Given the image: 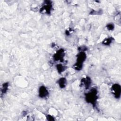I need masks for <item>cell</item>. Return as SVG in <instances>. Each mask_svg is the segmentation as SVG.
Listing matches in <instances>:
<instances>
[{"label": "cell", "mask_w": 121, "mask_h": 121, "mask_svg": "<svg viewBox=\"0 0 121 121\" xmlns=\"http://www.w3.org/2000/svg\"><path fill=\"white\" fill-rule=\"evenodd\" d=\"M57 83L60 88H64L67 85V79L64 77H61L58 80Z\"/></svg>", "instance_id": "ba28073f"}, {"label": "cell", "mask_w": 121, "mask_h": 121, "mask_svg": "<svg viewBox=\"0 0 121 121\" xmlns=\"http://www.w3.org/2000/svg\"><path fill=\"white\" fill-rule=\"evenodd\" d=\"M112 94L116 99H119L121 97V86L117 83L114 84L111 87Z\"/></svg>", "instance_id": "277c9868"}, {"label": "cell", "mask_w": 121, "mask_h": 121, "mask_svg": "<svg viewBox=\"0 0 121 121\" xmlns=\"http://www.w3.org/2000/svg\"><path fill=\"white\" fill-rule=\"evenodd\" d=\"M52 10V2L50 0H46L43 2L42 6L40 9V12L42 14L50 15Z\"/></svg>", "instance_id": "7a4b0ae2"}, {"label": "cell", "mask_w": 121, "mask_h": 121, "mask_svg": "<svg viewBox=\"0 0 121 121\" xmlns=\"http://www.w3.org/2000/svg\"><path fill=\"white\" fill-rule=\"evenodd\" d=\"M65 55V50L63 49H60L53 55L52 57L54 61L63 62Z\"/></svg>", "instance_id": "3957f363"}, {"label": "cell", "mask_w": 121, "mask_h": 121, "mask_svg": "<svg viewBox=\"0 0 121 121\" xmlns=\"http://www.w3.org/2000/svg\"><path fill=\"white\" fill-rule=\"evenodd\" d=\"M86 54L85 52L79 51L76 56V62L83 64L86 59Z\"/></svg>", "instance_id": "8992f818"}, {"label": "cell", "mask_w": 121, "mask_h": 121, "mask_svg": "<svg viewBox=\"0 0 121 121\" xmlns=\"http://www.w3.org/2000/svg\"><path fill=\"white\" fill-rule=\"evenodd\" d=\"M49 95L47 88L44 86H41L38 89V96L41 98H45Z\"/></svg>", "instance_id": "5b68a950"}, {"label": "cell", "mask_w": 121, "mask_h": 121, "mask_svg": "<svg viewBox=\"0 0 121 121\" xmlns=\"http://www.w3.org/2000/svg\"><path fill=\"white\" fill-rule=\"evenodd\" d=\"M83 66V64H80V63H78V62H76L75 63H74L73 64L72 67L76 70L79 71V70H80L82 69Z\"/></svg>", "instance_id": "8fae6325"}, {"label": "cell", "mask_w": 121, "mask_h": 121, "mask_svg": "<svg viewBox=\"0 0 121 121\" xmlns=\"http://www.w3.org/2000/svg\"><path fill=\"white\" fill-rule=\"evenodd\" d=\"M56 68L59 74H61L65 70L66 67L62 64H57L56 65Z\"/></svg>", "instance_id": "30bf717a"}, {"label": "cell", "mask_w": 121, "mask_h": 121, "mask_svg": "<svg viewBox=\"0 0 121 121\" xmlns=\"http://www.w3.org/2000/svg\"><path fill=\"white\" fill-rule=\"evenodd\" d=\"M46 118H47V120H48V121H53V120H54V117L52 116L50 114H48L46 116Z\"/></svg>", "instance_id": "5bb4252c"}, {"label": "cell", "mask_w": 121, "mask_h": 121, "mask_svg": "<svg viewBox=\"0 0 121 121\" xmlns=\"http://www.w3.org/2000/svg\"><path fill=\"white\" fill-rule=\"evenodd\" d=\"M114 38L112 37H109L105 38L102 42V43L105 46L110 45L113 41Z\"/></svg>", "instance_id": "9c48e42d"}, {"label": "cell", "mask_w": 121, "mask_h": 121, "mask_svg": "<svg viewBox=\"0 0 121 121\" xmlns=\"http://www.w3.org/2000/svg\"><path fill=\"white\" fill-rule=\"evenodd\" d=\"M98 99V92L96 89L95 88H92L89 92L85 94V100L86 102L95 106Z\"/></svg>", "instance_id": "6da1fadb"}, {"label": "cell", "mask_w": 121, "mask_h": 121, "mask_svg": "<svg viewBox=\"0 0 121 121\" xmlns=\"http://www.w3.org/2000/svg\"><path fill=\"white\" fill-rule=\"evenodd\" d=\"M91 79L90 77L86 76L81 79L80 82V86H84L86 89H88L91 85Z\"/></svg>", "instance_id": "52a82bcc"}, {"label": "cell", "mask_w": 121, "mask_h": 121, "mask_svg": "<svg viewBox=\"0 0 121 121\" xmlns=\"http://www.w3.org/2000/svg\"><path fill=\"white\" fill-rule=\"evenodd\" d=\"M9 86V83L6 82V83H4L3 85L1 87V92L2 94H5L8 90V88Z\"/></svg>", "instance_id": "7c38bea8"}, {"label": "cell", "mask_w": 121, "mask_h": 121, "mask_svg": "<svg viewBox=\"0 0 121 121\" xmlns=\"http://www.w3.org/2000/svg\"><path fill=\"white\" fill-rule=\"evenodd\" d=\"M114 27H115L114 25V24H113L112 23H108L106 26V28L109 31H112V30H113L114 29Z\"/></svg>", "instance_id": "4fadbf2b"}]
</instances>
